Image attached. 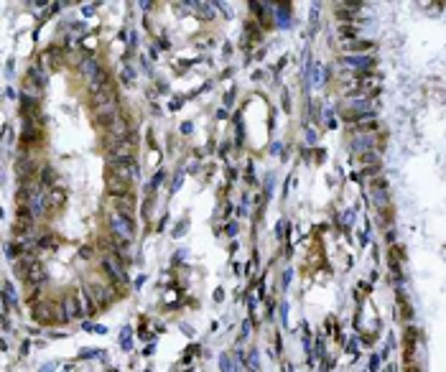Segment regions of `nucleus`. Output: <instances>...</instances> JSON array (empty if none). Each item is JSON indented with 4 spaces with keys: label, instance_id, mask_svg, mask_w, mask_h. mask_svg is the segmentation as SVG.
Instances as JSON below:
<instances>
[{
    "label": "nucleus",
    "instance_id": "nucleus-12",
    "mask_svg": "<svg viewBox=\"0 0 446 372\" xmlns=\"http://www.w3.org/2000/svg\"><path fill=\"white\" fill-rule=\"evenodd\" d=\"M352 148L357 150V153H367V150L375 148V141H372L370 135L365 138V133H360L357 138H352Z\"/></svg>",
    "mask_w": 446,
    "mask_h": 372
},
{
    "label": "nucleus",
    "instance_id": "nucleus-29",
    "mask_svg": "<svg viewBox=\"0 0 446 372\" xmlns=\"http://www.w3.org/2000/svg\"><path fill=\"white\" fill-rule=\"evenodd\" d=\"M237 232V224H227V234H235Z\"/></svg>",
    "mask_w": 446,
    "mask_h": 372
},
{
    "label": "nucleus",
    "instance_id": "nucleus-15",
    "mask_svg": "<svg viewBox=\"0 0 446 372\" xmlns=\"http://www.w3.org/2000/svg\"><path fill=\"white\" fill-rule=\"evenodd\" d=\"M41 92H44V87H41V84H36V82H33L31 76H26V79H23V94L41 100Z\"/></svg>",
    "mask_w": 446,
    "mask_h": 372
},
{
    "label": "nucleus",
    "instance_id": "nucleus-22",
    "mask_svg": "<svg viewBox=\"0 0 446 372\" xmlns=\"http://www.w3.org/2000/svg\"><path fill=\"white\" fill-rule=\"evenodd\" d=\"M339 36H342V38H355L357 31H355L352 23H342V26H339Z\"/></svg>",
    "mask_w": 446,
    "mask_h": 372
},
{
    "label": "nucleus",
    "instance_id": "nucleus-24",
    "mask_svg": "<svg viewBox=\"0 0 446 372\" xmlns=\"http://www.w3.org/2000/svg\"><path fill=\"white\" fill-rule=\"evenodd\" d=\"M400 319H405V321L413 319V311H411V306H408L405 301H400Z\"/></svg>",
    "mask_w": 446,
    "mask_h": 372
},
{
    "label": "nucleus",
    "instance_id": "nucleus-2",
    "mask_svg": "<svg viewBox=\"0 0 446 372\" xmlns=\"http://www.w3.org/2000/svg\"><path fill=\"white\" fill-rule=\"evenodd\" d=\"M100 265H102V270L115 281V283H128V273H125V268H123V263H120V258L118 255H112V252H102L100 255Z\"/></svg>",
    "mask_w": 446,
    "mask_h": 372
},
{
    "label": "nucleus",
    "instance_id": "nucleus-23",
    "mask_svg": "<svg viewBox=\"0 0 446 372\" xmlns=\"http://www.w3.org/2000/svg\"><path fill=\"white\" fill-rule=\"evenodd\" d=\"M163 176H166V173H163V171H158V173H156V176H153V181H150V184H148V189H146V191H148V194H153V191H156V189H158V184H161V181H163Z\"/></svg>",
    "mask_w": 446,
    "mask_h": 372
},
{
    "label": "nucleus",
    "instance_id": "nucleus-7",
    "mask_svg": "<svg viewBox=\"0 0 446 372\" xmlns=\"http://www.w3.org/2000/svg\"><path fill=\"white\" fill-rule=\"evenodd\" d=\"M62 306H64L69 321H72V319H79V316H84V314H82V303H79L76 293H64V296H62Z\"/></svg>",
    "mask_w": 446,
    "mask_h": 372
},
{
    "label": "nucleus",
    "instance_id": "nucleus-30",
    "mask_svg": "<svg viewBox=\"0 0 446 372\" xmlns=\"http://www.w3.org/2000/svg\"><path fill=\"white\" fill-rule=\"evenodd\" d=\"M54 367H56V365L51 362V365H44V367H41V370H38V372H51V370H54Z\"/></svg>",
    "mask_w": 446,
    "mask_h": 372
},
{
    "label": "nucleus",
    "instance_id": "nucleus-26",
    "mask_svg": "<svg viewBox=\"0 0 446 372\" xmlns=\"http://www.w3.org/2000/svg\"><path fill=\"white\" fill-rule=\"evenodd\" d=\"M84 26H87V23H82V21H79V23H72V31H74V33H84V31H87Z\"/></svg>",
    "mask_w": 446,
    "mask_h": 372
},
{
    "label": "nucleus",
    "instance_id": "nucleus-6",
    "mask_svg": "<svg viewBox=\"0 0 446 372\" xmlns=\"http://www.w3.org/2000/svg\"><path fill=\"white\" fill-rule=\"evenodd\" d=\"M120 118V112H118V105H110V107H102V110H94V123L100 125V128H105V130H110L112 128V123Z\"/></svg>",
    "mask_w": 446,
    "mask_h": 372
},
{
    "label": "nucleus",
    "instance_id": "nucleus-9",
    "mask_svg": "<svg viewBox=\"0 0 446 372\" xmlns=\"http://www.w3.org/2000/svg\"><path fill=\"white\" fill-rule=\"evenodd\" d=\"M74 293H76V298H79V303H82V314H84V316H94V314L100 311V308H97V303L92 301V296L87 293V288H84V286H82V288H76Z\"/></svg>",
    "mask_w": 446,
    "mask_h": 372
},
{
    "label": "nucleus",
    "instance_id": "nucleus-8",
    "mask_svg": "<svg viewBox=\"0 0 446 372\" xmlns=\"http://www.w3.org/2000/svg\"><path fill=\"white\" fill-rule=\"evenodd\" d=\"M28 286H33V288H38L41 283H46V270H44V265L41 263H33L31 268H28V273H26V278H23Z\"/></svg>",
    "mask_w": 446,
    "mask_h": 372
},
{
    "label": "nucleus",
    "instance_id": "nucleus-16",
    "mask_svg": "<svg viewBox=\"0 0 446 372\" xmlns=\"http://www.w3.org/2000/svg\"><path fill=\"white\" fill-rule=\"evenodd\" d=\"M59 245H62V237H59V234H44V237H38V240H36V247H41V250L59 247Z\"/></svg>",
    "mask_w": 446,
    "mask_h": 372
},
{
    "label": "nucleus",
    "instance_id": "nucleus-20",
    "mask_svg": "<svg viewBox=\"0 0 446 372\" xmlns=\"http://www.w3.org/2000/svg\"><path fill=\"white\" fill-rule=\"evenodd\" d=\"M3 288H5V293H3V298H5V301H8L10 306H18V293H15V288H13V283H10V281H5V286H3Z\"/></svg>",
    "mask_w": 446,
    "mask_h": 372
},
{
    "label": "nucleus",
    "instance_id": "nucleus-4",
    "mask_svg": "<svg viewBox=\"0 0 446 372\" xmlns=\"http://www.w3.org/2000/svg\"><path fill=\"white\" fill-rule=\"evenodd\" d=\"M89 105H92L94 110H102V107L118 105V89H115V84L110 82V84H105V87L89 92Z\"/></svg>",
    "mask_w": 446,
    "mask_h": 372
},
{
    "label": "nucleus",
    "instance_id": "nucleus-14",
    "mask_svg": "<svg viewBox=\"0 0 446 372\" xmlns=\"http://www.w3.org/2000/svg\"><path fill=\"white\" fill-rule=\"evenodd\" d=\"M342 49H344V51H357V54H365V51H372V49H375V44H372V41H347Z\"/></svg>",
    "mask_w": 446,
    "mask_h": 372
},
{
    "label": "nucleus",
    "instance_id": "nucleus-21",
    "mask_svg": "<svg viewBox=\"0 0 446 372\" xmlns=\"http://www.w3.org/2000/svg\"><path fill=\"white\" fill-rule=\"evenodd\" d=\"M194 5H197V13H199L202 18H207V21H209V18L215 15V10L209 8V3H194Z\"/></svg>",
    "mask_w": 446,
    "mask_h": 372
},
{
    "label": "nucleus",
    "instance_id": "nucleus-18",
    "mask_svg": "<svg viewBox=\"0 0 446 372\" xmlns=\"http://www.w3.org/2000/svg\"><path fill=\"white\" fill-rule=\"evenodd\" d=\"M357 161H360V166H365V168L380 166V155H377L375 150H367V153H357Z\"/></svg>",
    "mask_w": 446,
    "mask_h": 372
},
{
    "label": "nucleus",
    "instance_id": "nucleus-19",
    "mask_svg": "<svg viewBox=\"0 0 446 372\" xmlns=\"http://www.w3.org/2000/svg\"><path fill=\"white\" fill-rule=\"evenodd\" d=\"M28 76H31L36 84H41V87H46V82H49V74H46L44 67H38V64H33V67L28 69Z\"/></svg>",
    "mask_w": 446,
    "mask_h": 372
},
{
    "label": "nucleus",
    "instance_id": "nucleus-1",
    "mask_svg": "<svg viewBox=\"0 0 446 372\" xmlns=\"http://www.w3.org/2000/svg\"><path fill=\"white\" fill-rule=\"evenodd\" d=\"M107 229L115 240H123V242H130L135 237V220L133 217H125L120 212H107Z\"/></svg>",
    "mask_w": 446,
    "mask_h": 372
},
{
    "label": "nucleus",
    "instance_id": "nucleus-11",
    "mask_svg": "<svg viewBox=\"0 0 446 372\" xmlns=\"http://www.w3.org/2000/svg\"><path fill=\"white\" fill-rule=\"evenodd\" d=\"M276 21L281 23V28H291V5L288 3L276 5Z\"/></svg>",
    "mask_w": 446,
    "mask_h": 372
},
{
    "label": "nucleus",
    "instance_id": "nucleus-3",
    "mask_svg": "<svg viewBox=\"0 0 446 372\" xmlns=\"http://www.w3.org/2000/svg\"><path fill=\"white\" fill-rule=\"evenodd\" d=\"M84 288H87V293L92 296V301L97 303V308H107V306L115 301V296H118V291H112V286H102V283H97V281H87Z\"/></svg>",
    "mask_w": 446,
    "mask_h": 372
},
{
    "label": "nucleus",
    "instance_id": "nucleus-5",
    "mask_svg": "<svg viewBox=\"0 0 446 372\" xmlns=\"http://www.w3.org/2000/svg\"><path fill=\"white\" fill-rule=\"evenodd\" d=\"M342 64L350 67V69H355V72L367 74L372 67H375V59H372V56H365V54H347V56H342Z\"/></svg>",
    "mask_w": 446,
    "mask_h": 372
},
{
    "label": "nucleus",
    "instance_id": "nucleus-17",
    "mask_svg": "<svg viewBox=\"0 0 446 372\" xmlns=\"http://www.w3.org/2000/svg\"><path fill=\"white\" fill-rule=\"evenodd\" d=\"M5 255H8L10 260H21V258L26 255L23 242H8V245H5Z\"/></svg>",
    "mask_w": 446,
    "mask_h": 372
},
{
    "label": "nucleus",
    "instance_id": "nucleus-28",
    "mask_svg": "<svg viewBox=\"0 0 446 372\" xmlns=\"http://www.w3.org/2000/svg\"><path fill=\"white\" fill-rule=\"evenodd\" d=\"M181 102H184V100H179V97H176V100L171 102V110H179V105H181Z\"/></svg>",
    "mask_w": 446,
    "mask_h": 372
},
{
    "label": "nucleus",
    "instance_id": "nucleus-27",
    "mask_svg": "<svg viewBox=\"0 0 446 372\" xmlns=\"http://www.w3.org/2000/svg\"><path fill=\"white\" fill-rule=\"evenodd\" d=\"M191 128H194L191 123H184V125H181V133H184V135H189V133H191Z\"/></svg>",
    "mask_w": 446,
    "mask_h": 372
},
{
    "label": "nucleus",
    "instance_id": "nucleus-13",
    "mask_svg": "<svg viewBox=\"0 0 446 372\" xmlns=\"http://www.w3.org/2000/svg\"><path fill=\"white\" fill-rule=\"evenodd\" d=\"M33 224H36V220H18V217H15V222H13V234H15V237H26V234L33 229Z\"/></svg>",
    "mask_w": 446,
    "mask_h": 372
},
{
    "label": "nucleus",
    "instance_id": "nucleus-25",
    "mask_svg": "<svg viewBox=\"0 0 446 372\" xmlns=\"http://www.w3.org/2000/svg\"><path fill=\"white\" fill-rule=\"evenodd\" d=\"M247 365H250V370L253 372H258V352H255V349L247 355Z\"/></svg>",
    "mask_w": 446,
    "mask_h": 372
},
{
    "label": "nucleus",
    "instance_id": "nucleus-10",
    "mask_svg": "<svg viewBox=\"0 0 446 372\" xmlns=\"http://www.w3.org/2000/svg\"><path fill=\"white\" fill-rule=\"evenodd\" d=\"M115 212H120V214H125V217H133V212H135V199H133V194L115 197Z\"/></svg>",
    "mask_w": 446,
    "mask_h": 372
}]
</instances>
